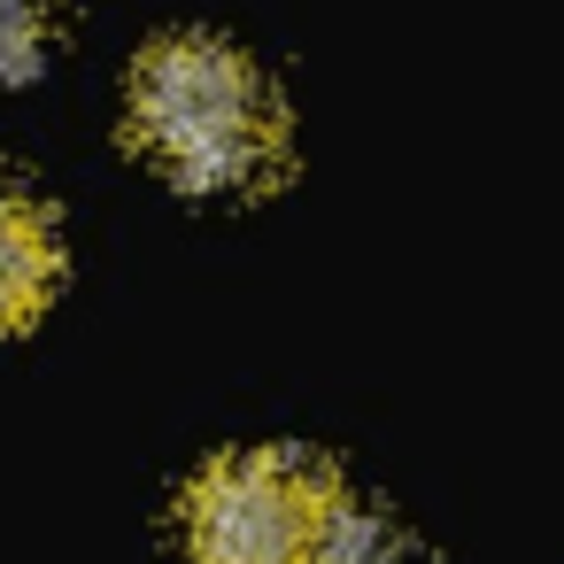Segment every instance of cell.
<instances>
[{"label":"cell","mask_w":564,"mask_h":564,"mask_svg":"<svg viewBox=\"0 0 564 564\" xmlns=\"http://www.w3.org/2000/svg\"><path fill=\"white\" fill-rule=\"evenodd\" d=\"M63 279V240L47 209L17 186H0V333H24Z\"/></svg>","instance_id":"3957f363"},{"label":"cell","mask_w":564,"mask_h":564,"mask_svg":"<svg viewBox=\"0 0 564 564\" xmlns=\"http://www.w3.org/2000/svg\"><path fill=\"white\" fill-rule=\"evenodd\" d=\"M55 9L63 0H0V86L40 78V63L55 47Z\"/></svg>","instance_id":"277c9868"},{"label":"cell","mask_w":564,"mask_h":564,"mask_svg":"<svg viewBox=\"0 0 564 564\" xmlns=\"http://www.w3.org/2000/svg\"><path fill=\"white\" fill-rule=\"evenodd\" d=\"M132 140L186 194H256L286 171L279 94L232 40H209V32H178L140 55Z\"/></svg>","instance_id":"6da1fadb"},{"label":"cell","mask_w":564,"mask_h":564,"mask_svg":"<svg viewBox=\"0 0 564 564\" xmlns=\"http://www.w3.org/2000/svg\"><path fill=\"white\" fill-rule=\"evenodd\" d=\"M333 502L340 487L325 464L294 448H240L186 487V549L194 564H317Z\"/></svg>","instance_id":"7a4b0ae2"},{"label":"cell","mask_w":564,"mask_h":564,"mask_svg":"<svg viewBox=\"0 0 564 564\" xmlns=\"http://www.w3.org/2000/svg\"><path fill=\"white\" fill-rule=\"evenodd\" d=\"M317 564H402V541H394V525L371 510V502H333V518H325V549H317Z\"/></svg>","instance_id":"5b68a950"}]
</instances>
